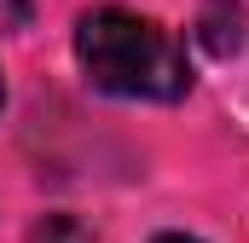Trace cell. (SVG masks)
<instances>
[{
	"label": "cell",
	"mask_w": 249,
	"mask_h": 243,
	"mask_svg": "<svg viewBox=\"0 0 249 243\" xmlns=\"http://www.w3.org/2000/svg\"><path fill=\"white\" fill-rule=\"evenodd\" d=\"M75 58L87 81L110 99H145V104H174L191 93L186 47L157 23L122 6H99L75 23Z\"/></svg>",
	"instance_id": "1"
},
{
	"label": "cell",
	"mask_w": 249,
	"mask_h": 243,
	"mask_svg": "<svg viewBox=\"0 0 249 243\" xmlns=\"http://www.w3.org/2000/svg\"><path fill=\"white\" fill-rule=\"evenodd\" d=\"M197 41H203L214 58H232V52L244 47V6H238V0H203Z\"/></svg>",
	"instance_id": "2"
},
{
	"label": "cell",
	"mask_w": 249,
	"mask_h": 243,
	"mask_svg": "<svg viewBox=\"0 0 249 243\" xmlns=\"http://www.w3.org/2000/svg\"><path fill=\"white\" fill-rule=\"evenodd\" d=\"M29 243H99V238H93V226L75 220V214H47V220H35Z\"/></svg>",
	"instance_id": "3"
},
{
	"label": "cell",
	"mask_w": 249,
	"mask_h": 243,
	"mask_svg": "<svg viewBox=\"0 0 249 243\" xmlns=\"http://www.w3.org/2000/svg\"><path fill=\"white\" fill-rule=\"evenodd\" d=\"M35 0H0V29H29Z\"/></svg>",
	"instance_id": "4"
},
{
	"label": "cell",
	"mask_w": 249,
	"mask_h": 243,
	"mask_svg": "<svg viewBox=\"0 0 249 243\" xmlns=\"http://www.w3.org/2000/svg\"><path fill=\"white\" fill-rule=\"evenodd\" d=\"M157 243H203V238H186V232H168V238H157Z\"/></svg>",
	"instance_id": "5"
},
{
	"label": "cell",
	"mask_w": 249,
	"mask_h": 243,
	"mask_svg": "<svg viewBox=\"0 0 249 243\" xmlns=\"http://www.w3.org/2000/svg\"><path fill=\"white\" fill-rule=\"evenodd\" d=\"M0 104H6V87H0Z\"/></svg>",
	"instance_id": "6"
}]
</instances>
